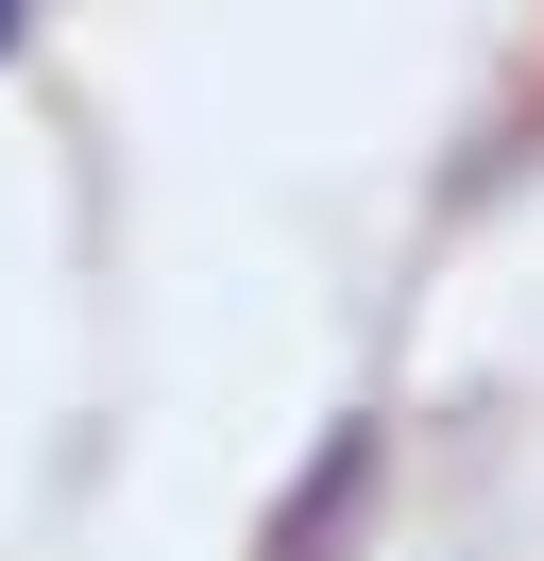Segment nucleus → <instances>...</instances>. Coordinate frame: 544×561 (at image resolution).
<instances>
[{
    "instance_id": "nucleus-1",
    "label": "nucleus",
    "mask_w": 544,
    "mask_h": 561,
    "mask_svg": "<svg viewBox=\"0 0 544 561\" xmlns=\"http://www.w3.org/2000/svg\"><path fill=\"white\" fill-rule=\"evenodd\" d=\"M374 477H392V425H324L306 477L256 511V561H340V545H358V511H374Z\"/></svg>"
},
{
    "instance_id": "nucleus-2",
    "label": "nucleus",
    "mask_w": 544,
    "mask_h": 561,
    "mask_svg": "<svg viewBox=\"0 0 544 561\" xmlns=\"http://www.w3.org/2000/svg\"><path fill=\"white\" fill-rule=\"evenodd\" d=\"M18 51H34V18H18V0H0V69H18Z\"/></svg>"
}]
</instances>
